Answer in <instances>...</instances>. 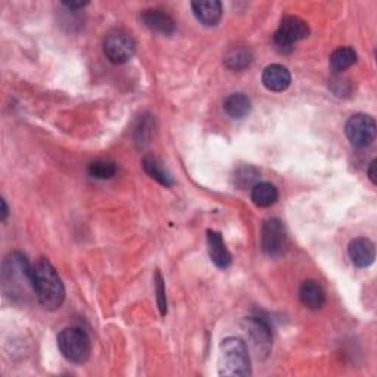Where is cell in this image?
<instances>
[{"label":"cell","instance_id":"1","mask_svg":"<svg viewBox=\"0 0 377 377\" xmlns=\"http://www.w3.org/2000/svg\"><path fill=\"white\" fill-rule=\"evenodd\" d=\"M2 286L5 295L15 302H26L34 292L33 266L19 252L9 253L2 267Z\"/></svg>","mask_w":377,"mask_h":377},{"label":"cell","instance_id":"2","mask_svg":"<svg viewBox=\"0 0 377 377\" xmlns=\"http://www.w3.org/2000/svg\"><path fill=\"white\" fill-rule=\"evenodd\" d=\"M34 292L37 301L44 310L55 311L65 301V288L55 267L44 258H40L33 266Z\"/></svg>","mask_w":377,"mask_h":377},{"label":"cell","instance_id":"3","mask_svg":"<svg viewBox=\"0 0 377 377\" xmlns=\"http://www.w3.org/2000/svg\"><path fill=\"white\" fill-rule=\"evenodd\" d=\"M220 374L226 377L251 376V358L241 338H227L220 345Z\"/></svg>","mask_w":377,"mask_h":377},{"label":"cell","instance_id":"4","mask_svg":"<svg viewBox=\"0 0 377 377\" xmlns=\"http://www.w3.org/2000/svg\"><path fill=\"white\" fill-rule=\"evenodd\" d=\"M58 346L62 356L76 364L86 363L91 352V342L83 328L66 327L58 336Z\"/></svg>","mask_w":377,"mask_h":377},{"label":"cell","instance_id":"5","mask_svg":"<svg viewBox=\"0 0 377 377\" xmlns=\"http://www.w3.org/2000/svg\"><path fill=\"white\" fill-rule=\"evenodd\" d=\"M310 27L303 19L295 15L283 16L280 27L274 34V44L281 52L292 51V46L296 41H301L308 37Z\"/></svg>","mask_w":377,"mask_h":377},{"label":"cell","instance_id":"6","mask_svg":"<svg viewBox=\"0 0 377 377\" xmlns=\"http://www.w3.org/2000/svg\"><path fill=\"white\" fill-rule=\"evenodd\" d=\"M136 52V43L133 37L123 31H111L104 40V54L106 59L112 64H126L129 62Z\"/></svg>","mask_w":377,"mask_h":377},{"label":"cell","instance_id":"7","mask_svg":"<svg viewBox=\"0 0 377 377\" xmlns=\"http://www.w3.org/2000/svg\"><path fill=\"white\" fill-rule=\"evenodd\" d=\"M345 133L356 148L370 146L376 139L374 118L366 114L352 115L345 126Z\"/></svg>","mask_w":377,"mask_h":377},{"label":"cell","instance_id":"8","mask_svg":"<svg viewBox=\"0 0 377 377\" xmlns=\"http://www.w3.org/2000/svg\"><path fill=\"white\" fill-rule=\"evenodd\" d=\"M288 246L286 228L278 218H270L263 224L261 248L268 256H278Z\"/></svg>","mask_w":377,"mask_h":377},{"label":"cell","instance_id":"9","mask_svg":"<svg viewBox=\"0 0 377 377\" xmlns=\"http://www.w3.org/2000/svg\"><path fill=\"white\" fill-rule=\"evenodd\" d=\"M245 327L258 356L267 357L273 346V332L268 321L261 317H249L245 320Z\"/></svg>","mask_w":377,"mask_h":377},{"label":"cell","instance_id":"10","mask_svg":"<svg viewBox=\"0 0 377 377\" xmlns=\"http://www.w3.org/2000/svg\"><path fill=\"white\" fill-rule=\"evenodd\" d=\"M348 255L353 266L358 268H367L374 263L376 258L374 243L366 238L353 239L348 246Z\"/></svg>","mask_w":377,"mask_h":377},{"label":"cell","instance_id":"11","mask_svg":"<svg viewBox=\"0 0 377 377\" xmlns=\"http://www.w3.org/2000/svg\"><path fill=\"white\" fill-rule=\"evenodd\" d=\"M141 21H144L145 26L154 31L159 33L162 36H170L176 31V22L174 19L165 14L161 9H148L141 14Z\"/></svg>","mask_w":377,"mask_h":377},{"label":"cell","instance_id":"12","mask_svg":"<svg viewBox=\"0 0 377 377\" xmlns=\"http://www.w3.org/2000/svg\"><path fill=\"white\" fill-rule=\"evenodd\" d=\"M291 81L289 69L280 64L268 65L263 73V84L270 91H285L291 86Z\"/></svg>","mask_w":377,"mask_h":377},{"label":"cell","instance_id":"13","mask_svg":"<svg viewBox=\"0 0 377 377\" xmlns=\"http://www.w3.org/2000/svg\"><path fill=\"white\" fill-rule=\"evenodd\" d=\"M206 242H208V252H209L212 263H214L221 270H226L227 267H230L231 255L226 248L223 236L218 231L208 230Z\"/></svg>","mask_w":377,"mask_h":377},{"label":"cell","instance_id":"14","mask_svg":"<svg viewBox=\"0 0 377 377\" xmlns=\"http://www.w3.org/2000/svg\"><path fill=\"white\" fill-rule=\"evenodd\" d=\"M192 9L195 16L203 26L208 27L217 26L223 15V6L218 0H199V2H192Z\"/></svg>","mask_w":377,"mask_h":377},{"label":"cell","instance_id":"15","mask_svg":"<svg viewBox=\"0 0 377 377\" xmlns=\"http://www.w3.org/2000/svg\"><path fill=\"white\" fill-rule=\"evenodd\" d=\"M299 299L306 308L320 310L326 302V293L317 281L306 280L301 285Z\"/></svg>","mask_w":377,"mask_h":377},{"label":"cell","instance_id":"16","mask_svg":"<svg viewBox=\"0 0 377 377\" xmlns=\"http://www.w3.org/2000/svg\"><path fill=\"white\" fill-rule=\"evenodd\" d=\"M252 202L259 206V208H268L274 205L278 199V191L277 187L271 183H256L252 187V193H251Z\"/></svg>","mask_w":377,"mask_h":377},{"label":"cell","instance_id":"17","mask_svg":"<svg viewBox=\"0 0 377 377\" xmlns=\"http://www.w3.org/2000/svg\"><path fill=\"white\" fill-rule=\"evenodd\" d=\"M251 99L243 93H233L224 101V111L236 120H242L251 112Z\"/></svg>","mask_w":377,"mask_h":377},{"label":"cell","instance_id":"18","mask_svg":"<svg viewBox=\"0 0 377 377\" xmlns=\"http://www.w3.org/2000/svg\"><path fill=\"white\" fill-rule=\"evenodd\" d=\"M141 164H144V170L146 171V174L151 179H154L155 181H158L159 184H162L165 187H171L173 186L174 181H173L171 174L164 169L162 162L156 156L146 155L144 158V162H141Z\"/></svg>","mask_w":377,"mask_h":377},{"label":"cell","instance_id":"19","mask_svg":"<svg viewBox=\"0 0 377 377\" xmlns=\"http://www.w3.org/2000/svg\"><path fill=\"white\" fill-rule=\"evenodd\" d=\"M252 52L246 47H234L224 56V64L231 71H243L252 64Z\"/></svg>","mask_w":377,"mask_h":377},{"label":"cell","instance_id":"20","mask_svg":"<svg viewBox=\"0 0 377 377\" xmlns=\"http://www.w3.org/2000/svg\"><path fill=\"white\" fill-rule=\"evenodd\" d=\"M357 62V54L351 47H339L332 55H330L328 64L335 73H342L353 64Z\"/></svg>","mask_w":377,"mask_h":377},{"label":"cell","instance_id":"21","mask_svg":"<svg viewBox=\"0 0 377 377\" xmlns=\"http://www.w3.org/2000/svg\"><path fill=\"white\" fill-rule=\"evenodd\" d=\"M89 174L93 179L108 180L116 174V165L111 161H94L89 165Z\"/></svg>","mask_w":377,"mask_h":377},{"label":"cell","instance_id":"22","mask_svg":"<svg viewBox=\"0 0 377 377\" xmlns=\"http://www.w3.org/2000/svg\"><path fill=\"white\" fill-rule=\"evenodd\" d=\"M259 177V173L253 169V167H243V169H239L238 171H236V176H234V180H236V184H238L239 187H246V186H251V184H256V179Z\"/></svg>","mask_w":377,"mask_h":377},{"label":"cell","instance_id":"23","mask_svg":"<svg viewBox=\"0 0 377 377\" xmlns=\"http://www.w3.org/2000/svg\"><path fill=\"white\" fill-rule=\"evenodd\" d=\"M155 291H156V298H158V306L161 316L167 314V298H165V286H164V280L159 271L155 274Z\"/></svg>","mask_w":377,"mask_h":377},{"label":"cell","instance_id":"24","mask_svg":"<svg viewBox=\"0 0 377 377\" xmlns=\"http://www.w3.org/2000/svg\"><path fill=\"white\" fill-rule=\"evenodd\" d=\"M376 164H377V161L376 159H373L371 162H370V165H368V177H370V180H371V183L373 184H376Z\"/></svg>","mask_w":377,"mask_h":377},{"label":"cell","instance_id":"25","mask_svg":"<svg viewBox=\"0 0 377 377\" xmlns=\"http://www.w3.org/2000/svg\"><path fill=\"white\" fill-rule=\"evenodd\" d=\"M66 9H69V11H77V9H83L86 5H87V2H80V4H74V2H65V4H62Z\"/></svg>","mask_w":377,"mask_h":377},{"label":"cell","instance_id":"26","mask_svg":"<svg viewBox=\"0 0 377 377\" xmlns=\"http://www.w3.org/2000/svg\"><path fill=\"white\" fill-rule=\"evenodd\" d=\"M0 203H2V216H0V218H2V221H5L6 217H8V206H6V201L2 199V201H0Z\"/></svg>","mask_w":377,"mask_h":377}]
</instances>
